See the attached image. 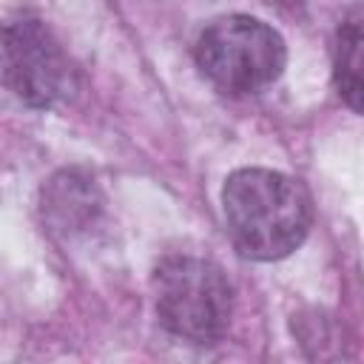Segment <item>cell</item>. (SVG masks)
Listing matches in <instances>:
<instances>
[{
	"label": "cell",
	"instance_id": "1",
	"mask_svg": "<svg viewBox=\"0 0 364 364\" xmlns=\"http://www.w3.org/2000/svg\"><path fill=\"white\" fill-rule=\"evenodd\" d=\"M222 213L236 250L256 262L290 256L307 239L313 222L304 185L267 168L233 171L222 188Z\"/></svg>",
	"mask_w": 364,
	"mask_h": 364
},
{
	"label": "cell",
	"instance_id": "2",
	"mask_svg": "<svg viewBox=\"0 0 364 364\" xmlns=\"http://www.w3.org/2000/svg\"><path fill=\"white\" fill-rule=\"evenodd\" d=\"M159 324L182 341L213 344L230 324L233 290L222 267L199 256H168L151 276Z\"/></svg>",
	"mask_w": 364,
	"mask_h": 364
},
{
	"label": "cell",
	"instance_id": "3",
	"mask_svg": "<svg viewBox=\"0 0 364 364\" xmlns=\"http://www.w3.org/2000/svg\"><path fill=\"white\" fill-rule=\"evenodd\" d=\"M287 48L282 34L247 14L213 20L196 40L199 71L225 94H256L284 71Z\"/></svg>",
	"mask_w": 364,
	"mask_h": 364
},
{
	"label": "cell",
	"instance_id": "4",
	"mask_svg": "<svg viewBox=\"0 0 364 364\" xmlns=\"http://www.w3.org/2000/svg\"><path fill=\"white\" fill-rule=\"evenodd\" d=\"M3 80L31 108H48L68 91V60L43 20L20 17L3 28Z\"/></svg>",
	"mask_w": 364,
	"mask_h": 364
},
{
	"label": "cell",
	"instance_id": "5",
	"mask_svg": "<svg viewBox=\"0 0 364 364\" xmlns=\"http://www.w3.org/2000/svg\"><path fill=\"white\" fill-rule=\"evenodd\" d=\"M333 82L350 108L364 111V14H347L338 23L333 46Z\"/></svg>",
	"mask_w": 364,
	"mask_h": 364
},
{
	"label": "cell",
	"instance_id": "6",
	"mask_svg": "<svg viewBox=\"0 0 364 364\" xmlns=\"http://www.w3.org/2000/svg\"><path fill=\"white\" fill-rule=\"evenodd\" d=\"M94 210L97 191L77 173H63L51 179L48 191H43V213L54 230H82L88 222H94Z\"/></svg>",
	"mask_w": 364,
	"mask_h": 364
}]
</instances>
